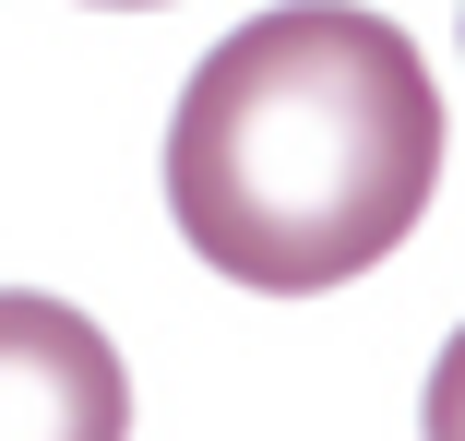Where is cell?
<instances>
[{
	"mask_svg": "<svg viewBox=\"0 0 465 441\" xmlns=\"http://www.w3.org/2000/svg\"><path fill=\"white\" fill-rule=\"evenodd\" d=\"M441 180V83L406 24L358 0H274L167 120V215L215 275L311 299L370 275Z\"/></svg>",
	"mask_w": 465,
	"mask_h": 441,
	"instance_id": "1",
	"label": "cell"
},
{
	"mask_svg": "<svg viewBox=\"0 0 465 441\" xmlns=\"http://www.w3.org/2000/svg\"><path fill=\"white\" fill-rule=\"evenodd\" d=\"M0 441H132V370L72 299L0 287Z\"/></svg>",
	"mask_w": 465,
	"mask_h": 441,
	"instance_id": "2",
	"label": "cell"
},
{
	"mask_svg": "<svg viewBox=\"0 0 465 441\" xmlns=\"http://www.w3.org/2000/svg\"><path fill=\"white\" fill-rule=\"evenodd\" d=\"M430 441H465V322H453V346L430 358Z\"/></svg>",
	"mask_w": 465,
	"mask_h": 441,
	"instance_id": "3",
	"label": "cell"
}]
</instances>
